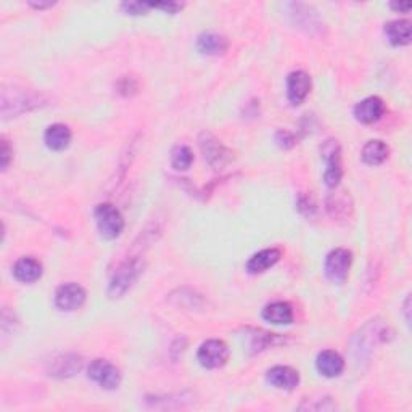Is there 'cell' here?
<instances>
[{
	"mask_svg": "<svg viewBox=\"0 0 412 412\" xmlns=\"http://www.w3.org/2000/svg\"><path fill=\"white\" fill-rule=\"evenodd\" d=\"M47 105V98L42 93H36L27 89H18V87H12L2 89V117L15 118L20 114L32 112V109L42 108Z\"/></svg>",
	"mask_w": 412,
	"mask_h": 412,
	"instance_id": "1",
	"label": "cell"
},
{
	"mask_svg": "<svg viewBox=\"0 0 412 412\" xmlns=\"http://www.w3.org/2000/svg\"><path fill=\"white\" fill-rule=\"evenodd\" d=\"M290 8H293V12H290V15L293 16L295 21L293 23L298 27H303L307 32L312 31V27H319L321 21L317 18V15L312 12L311 7L303 4H292Z\"/></svg>",
	"mask_w": 412,
	"mask_h": 412,
	"instance_id": "24",
	"label": "cell"
},
{
	"mask_svg": "<svg viewBox=\"0 0 412 412\" xmlns=\"http://www.w3.org/2000/svg\"><path fill=\"white\" fill-rule=\"evenodd\" d=\"M197 359L205 369H219L229 359L227 345L222 340H208V342L200 346Z\"/></svg>",
	"mask_w": 412,
	"mask_h": 412,
	"instance_id": "9",
	"label": "cell"
},
{
	"mask_svg": "<svg viewBox=\"0 0 412 412\" xmlns=\"http://www.w3.org/2000/svg\"><path fill=\"white\" fill-rule=\"evenodd\" d=\"M388 153H390V148L385 142L369 140L364 145V148H362L361 158H362V161H364L366 164H369V166H378V164L387 161Z\"/></svg>",
	"mask_w": 412,
	"mask_h": 412,
	"instance_id": "23",
	"label": "cell"
},
{
	"mask_svg": "<svg viewBox=\"0 0 412 412\" xmlns=\"http://www.w3.org/2000/svg\"><path fill=\"white\" fill-rule=\"evenodd\" d=\"M251 348L255 351H261L266 350L269 346L279 345L282 343V338L279 337L277 333H269V332H263V331H255L251 333Z\"/></svg>",
	"mask_w": 412,
	"mask_h": 412,
	"instance_id": "26",
	"label": "cell"
},
{
	"mask_svg": "<svg viewBox=\"0 0 412 412\" xmlns=\"http://www.w3.org/2000/svg\"><path fill=\"white\" fill-rule=\"evenodd\" d=\"M86 290L81 287V285L69 282L60 285L55 292V306L58 307L60 311H76L86 303Z\"/></svg>",
	"mask_w": 412,
	"mask_h": 412,
	"instance_id": "10",
	"label": "cell"
},
{
	"mask_svg": "<svg viewBox=\"0 0 412 412\" xmlns=\"http://www.w3.org/2000/svg\"><path fill=\"white\" fill-rule=\"evenodd\" d=\"M409 301H411L409 298L406 300V306H404V311H406V321H408V324H409V321H411V319H409Z\"/></svg>",
	"mask_w": 412,
	"mask_h": 412,
	"instance_id": "35",
	"label": "cell"
},
{
	"mask_svg": "<svg viewBox=\"0 0 412 412\" xmlns=\"http://www.w3.org/2000/svg\"><path fill=\"white\" fill-rule=\"evenodd\" d=\"M385 36L394 47L408 46L412 37V26L406 20H394L385 25Z\"/></svg>",
	"mask_w": 412,
	"mask_h": 412,
	"instance_id": "20",
	"label": "cell"
},
{
	"mask_svg": "<svg viewBox=\"0 0 412 412\" xmlns=\"http://www.w3.org/2000/svg\"><path fill=\"white\" fill-rule=\"evenodd\" d=\"M144 261L140 260V256L128 258L124 263H121V266L114 271L112 280L108 284V296L112 300H118L121 296L133 288V285L139 280V277L144 272Z\"/></svg>",
	"mask_w": 412,
	"mask_h": 412,
	"instance_id": "2",
	"label": "cell"
},
{
	"mask_svg": "<svg viewBox=\"0 0 412 412\" xmlns=\"http://www.w3.org/2000/svg\"><path fill=\"white\" fill-rule=\"evenodd\" d=\"M197 48L208 57H219L229 51V41L226 36L218 32H203L197 39Z\"/></svg>",
	"mask_w": 412,
	"mask_h": 412,
	"instance_id": "14",
	"label": "cell"
},
{
	"mask_svg": "<svg viewBox=\"0 0 412 412\" xmlns=\"http://www.w3.org/2000/svg\"><path fill=\"white\" fill-rule=\"evenodd\" d=\"M316 367H317V371H319L321 376L327 377V378H335L343 372L345 361H343L342 356L337 353V351L324 350V351H321L319 354H317Z\"/></svg>",
	"mask_w": 412,
	"mask_h": 412,
	"instance_id": "15",
	"label": "cell"
},
{
	"mask_svg": "<svg viewBox=\"0 0 412 412\" xmlns=\"http://www.w3.org/2000/svg\"><path fill=\"white\" fill-rule=\"evenodd\" d=\"M97 229L103 239H118L124 230V218L117 206L112 203H100L93 211Z\"/></svg>",
	"mask_w": 412,
	"mask_h": 412,
	"instance_id": "4",
	"label": "cell"
},
{
	"mask_svg": "<svg viewBox=\"0 0 412 412\" xmlns=\"http://www.w3.org/2000/svg\"><path fill=\"white\" fill-rule=\"evenodd\" d=\"M13 276L23 284H34L42 277V265L36 258L25 256L15 263Z\"/></svg>",
	"mask_w": 412,
	"mask_h": 412,
	"instance_id": "16",
	"label": "cell"
},
{
	"mask_svg": "<svg viewBox=\"0 0 412 412\" xmlns=\"http://www.w3.org/2000/svg\"><path fill=\"white\" fill-rule=\"evenodd\" d=\"M12 155H13L12 147H10L8 140L5 139V137H2V148H0V163H2L4 171L8 168L10 161H12Z\"/></svg>",
	"mask_w": 412,
	"mask_h": 412,
	"instance_id": "30",
	"label": "cell"
},
{
	"mask_svg": "<svg viewBox=\"0 0 412 412\" xmlns=\"http://www.w3.org/2000/svg\"><path fill=\"white\" fill-rule=\"evenodd\" d=\"M152 8H160L163 12L168 13H178L182 8V4L178 2H160V4H152Z\"/></svg>",
	"mask_w": 412,
	"mask_h": 412,
	"instance_id": "32",
	"label": "cell"
},
{
	"mask_svg": "<svg viewBox=\"0 0 412 412\" xmlns=\"http://www.w3.org/2000/svg\"><path fill=\"white\" fill-rule=\"evenodd\" d=\"M267 383H271L274 388L279 390H295L300 383V373L295 371L293 367L288 366H276L272 369H269L266 373Z\"/></svg>",
	"mask_w": 412,
	"mask_h": 412,
	"instance_id": "13",
	"label": "cell"
},
{
	"mask_svg": "<svg viewBox=\"0 0 412 412\" xmlns=\"http://www.w3.org/2000/svg\"><path fill=\"white\" fill-rule=\"evenodd\" d=\"M194 163V153L187 145H175L171 152V164L178 171H187Z\"/></svg>",
	"mask_w": 412,
	"mask_h": 412,
	"instance_id": "25",
	"label": "cell"
},
{
	"mask_svg": "<svg viewBox=\"0 0 412 412\" xmlns=\"http://www.w3.org/2000/svg\"><path fill=\"white\" fill-rule=\"evenodd\" d=\"M385 114V102L380 97H367L354 107V118L362 124H373Z\"/></svg>",
	"mask_w": 412,
	"mask_h": 412,
	"instance_id": "12",
	"label": "cell"
},
{
	"mask_svg": "<svg viewBox=\"0 0 412 412\" xmlns=\"http://www.w3.org/2000/svg\"><path fill=\"white\" fill-rule=\"evenodd\" d=\"M321 155L326 161V173H324V182L328 189H337L340 180H342V148L337 140L328 139L321 147Z\"/></svg>",
	"mask_w": 412,
	"mask_h": 412,
	"instance_id": "6",
	"label": "cell"
},
{
	"mask_svg": "<svg viewBox=\"0 0 412 412\" xmlns=\"http://www.w3.org/2000/svg\"><path fill=\"white\" fill-rule=\"evenodd\" d=\"M282 251L279 248H266L253 255L248 261H246V271L250 274H263L267 269H271L276 263H279Z\"/></svg>",
	"mask_w": 412,
	"mask_h": 412,
	"instance_id": "17",
	"label": "cell"
},
{
	"mask_svg": "<svg viewBox=\"0 0 412 412\" xmlns=\"http://www.w3.org/2000/svg\"><path fill=\"white\" fill-rule=\"evenodd\" d=\"M327 211L333 219H346L353 213V203L346 192H335L327 199Z\"/></svg>",
	"mask_w": 412,
	"mask_h": 412,
	"instance_id": "22",
	"label": "cell"
},
{
	"mask_svg": "<svg viewBox=\"0 0 412 412\" xmlns=\"http://www.w3.org/2000/svg\"><path fill=\"white\" fill-rule=\"evenodd\" d=\"M263 319L274 326H288L293 322L292 306L285 301H274L263 310Z\"/></svg>",
	"mask_w": 412,
	"mask_h": 412,
	"instance_id": "18",
	"label": "cell"
},
{
	"mask_svg": "<svg viewBox=\"0 0 412 412\" xmlns=\"http://www.w3.org/2000/svg\"><path fill=\"white\" fill-rule=\"evenodd\" d=\"M87 376H89L91 380L95 382L98 387L105 390L118 388L121 383L119 369L107 359L92 361L89 369H87Z\"/></svg>",
	"mask_w": 412,
	"mask_h": 412,
	"instance_id": "8",
	"label": "cell"
},
{
	"mask_svg": "<svg viewBox=\"0 0 412 412\" xmlns=\"http://www.w3.org/2000/svg\"><path fill=\"white\" fill-rule=\"evenodd\" d=\"M121 8L124 10L128 15H145L148 8H152V4L148 2H126L121 5Z\"/></svg>",
	"mask_w": 412,
	"mask_h": 412,
	"instance_id": "29",
	"label": "cell"
},
{
	"mask_svg": "<svg viewBox=\"0 0 412 412\" xmlns=\"http://www.w3.org/2000/svg\"><path fill=\"white\" fill-rule=\"evenodd\" d=\"M199 145L206 163L214 169H221L232 161L234 153L222 144L218 137H214L208 131H203L199 137Z\"/></svg>",
	"mask_w": 412,
	"mask_h": 412,
	"instance_id": "5",
	"label": "cell"
},
{
	"mask_svg": "<svg viewBox=\"0 0 412 412\" xmlns=\"http://www.w3.org/2000/svg\"><path fill=\"white\" fill-rule=\"evenodd\" d=\"M82 367L81 356L63 354L52 362L51 376L57 378H68L78 373Z\"/></svg>",
	"mask_w": 412,
	"mask_h": 412,
	"instance_id": "21",
	"label": "cell"
},
{
	"mask_svg": "<svg viewBox=\"0 0 412 412\" xmlns=\"http://www.w3.org/2000/svg\"><path fill=\"white\" fill-rule=\"evenodd\" d=\"M311 92V78L305 71H293L287 78V98L292 105H301Z\"/></svg>",
	"mask_w": 412,
	"mask_h": 412,
	"instance_id": "11",
	"label": "cell"
},
{
	"mask_svg": "<svg viewBox=\"0 0 412 412\" xmlns=\"http://www.w3.org/2000/svg\"><path fill=\"white\" fill-rule=\"evenodd\" d=\"M117 87H118V92L121 93V95L131 97V95H134V93L137 92V89H139V84H137V81L134 78L124 76V78L119 79Z\"/></svg>",
	"mask_w": 412,
	"mask_h": 412,
	"instance_id": "27",
	"label": "cell"
},
{
	"mask_svg": "<svg viewBox=\"0 0 412 412\" xmlns=\"http://www.w3.org/2000/svg\"><path fill=\"white\" fill-rule=\"evenodd\" d=\"M31 5L34 8H39V10H42V8H48V7H52L53 5V2H47V4H44V2H31Z\"/></svg>",
	"mask_w": 412,
	"mask_h": 412,
	"instance_id": "34",
	"label": "cell"
},
{
	"mask_svg": "<svg viewBox=\"0 0 412 412\" xmlns=\"http://www.w3.org/2000/svg\"><path fill=\"white\" fill-rule=\"evenodd\" d=\"M388 326L377 321H371L361 328L353 338V354L358 362L369 358L373 346L382 342H388Z\"/></svg>",
	"mask_w": 412,
	"mask_h": 412,
	"instance_id": "3",
	"label": "cell"
},
{
	"mask_svg": "<svg viewBox=\"0 0 412 412\" xmlns=\"http://www.w3.org/2000/svg\"><path fill=\"white\" fill-rule=\"evenodd\" d=\"M351 263H353V255L346 248H335L328 253L326 258V265H324V271H326L327 279L333 284H343L348 279Z\"/></svg>",
	"mask_w": 412,
	"mask_h": 412,
	"instance_id": "7",
	"label": "cell"
},
{
	"mask_svg": "<svg viewBox=\"0 0 412 412\" xmlns=\"http://www.w3.org/2000/svg\"><path fill=\"white\" fill-rule=\"evenodd\" d=\"M71 131L65 124H52L48 126L46 134H44V142L53 152H62L68 148L71 144Z\"/></svg>",
	"mask_w": 412,
	"mask_h": 412,
	"instance_id": "19",
	"label": "cell"
},
{
	"mask_svg": "<svg viewBox=\"0 0 412 412\" xmlns=\"http://www.w3.org/2000/svg\"><path fill=\"white\" fill-rule=\"evenodd\" d=\"M296 205H298L300 213H301V214H305V216H312V214H314L316 210H317L316 201L312 200V197H311V195L301 194V195L298 197V203H296Z\"/></svg>",
	"mask_w": 412,
	"mask_h": 412,
	"instance_id": "28",
	"label": "cell"
},
{
	"mask_svg": "<svg viewBox=\"0 0 412 412\" xmlns=\"http://www.w3.org/2000/svg\"><path fill=\"white\" fill-rule=\"evenodd\" d=\"M390 7H392L393 10H397V12H409L411 10V2H404V4H401V2H393V4H390Z\"/></svg>",
	"mask_w": 412,
	"mask_h": 412,
	"instance_id": "33",
	"label": "cell"
},
{
	"mask_svg": "<svg viewBox=\"0 0 412 412\" xmlns=\"http://www.w3.org/2000/svg\"><path fill=\"white\" fill-rule=\"evenodd\" d=\"M276 142L277 145L282 148H292L296 144V139L292 133H288V131H279L276 134Z\"/></svg>",
	"mask_w": 412,
	"mask_h": 412,
	"instance_id": "31",
	"label": "cell"
}]
</instances>
